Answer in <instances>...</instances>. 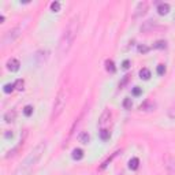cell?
<instances>
[{
    "instance_id": "obj_15",
    "label": "cell",
    "mask_w": 175,
    "mask_h": 175,
    "mask_svg": "<svg viewBox=\"0 0 175 175\" xmlns=\"http://www.w3.org/2000/svg\"><path fill=\"white\" fill-rule=\"evenodd\" d=\"M140 77L142 78V79H145V81H148L151 78V71L148 69H142L140 71Z\"/></svg>"
},
{
    "instance_id": "obj_23",
    "label": "cell",
    "mask_w": 175,
    "mask_h": 175,
    "mask_svg": "<svg viewBox=\"0 0 175 175\" xmlns=\"http://www.w3.org/2000/svg\"><path fill=\"white\" fill-rule=\"evenodd\" d=\"M23 114H25L26 116H30V115L33 114V107L32 105H26L25 108H23Z\"/></svg>"
},
{
    "instance_id": "obj_27",
    "label": "cell",
    "mask_w": 175,
    "mask_h": 175,
    "mask_svg": "<svg viewBox=\"0 0 175 175\" xmlns=\"http://www.w3.org/2000/svg\"><path fill=\"white\" fill-rule=\"evenodd\" d=\"M168 116H170L171 119H175V105L171 107V109L168 111Z\"/></svg>"
},
{
    "instance_id": "obj_2",
    "label": "cell",
    "mask_w": 175,
    "mask_h": 175,
    "mask_svg": "<svg viewBox=\"0 0 175 175\" xmlns=\"http://www.w3.org/2000/svg\"><path fill=\"white\" fill-rule=\"evenodd\" d=\"M45 148H47V144L45 142H40V144H38L37 147H36L32 152L29 153L28 157L22 161V164L18 167V170L15 171L14 175H29V174H30V171L34 168L36 164H37L38 160L41 159V156H43Z\"/></svg>"
},
{
    "instance_id": "obj_9",
    "label": "cell",
    "mask_w": 175,
    "mask_h": 175,
    "mask_svg": "<svg viewBox=\"0 0 175 175\" xmlns=\"http://www.w3.org/2000/svg\"><path fill=\"white\" fill-rule=\"evenodd\" d=\"M157 12L160 15H166V14H168L170 12V4H167V3H160L157 6Z\"/></svg>"
},
{
    "instance_id": "obj_16",
    "label": "cell",
    "mask_w": 175,
    "mask_h": 175,
    "mask_svg": "<svg viewBox=\"0 0 175 175\" xmlns=\"http://www.w3.org/2000/svg\"><path fill=\"white\" fill-rule=\"evenodd\" d=\"M79 141H81V142H82V144H88V142H89V141H90L89 134H88V133H86V131H82V133H81V134H79Z\"/></svg>"
},
{
    "instance_id": "obj_25",
    "label": "cell",
    "mask_w": 175,
    "mask_h": 175,
    "mask_svg": "<svg viewBox=\"0 0 175 175\" xmlns=\"http://www.w3.org/2000/svg\"><path fill=\"white\" fill-rule=\"evenodd\" d=\"M123 107H125L126 109H130V108H131V99H129V97L125 99V101H123Z\"/></svg>"
},
{
    "instance_id": "obj_28",
    "label": "cell",
    "mask_w": 175,
    "mask_h": 175,
    "mask_svg": "<svg viewBox=\"0 0 175 175\" xmlns=\"http://www.w3.org/2000/svg\"><path fill=\"white\" fill-rule=\"evenodd\" d=\"M133 95H134V96L141 95V89H140V88H134V89H133Z\"/></svg>"
},
{
    "instance_id": "obj_26",
    "label": "cell",
    "mask_w": 175,
    "mask_h": 175,
    "mask_svg": "<svg viewBox=\"0 0 175 175\" xmlns=\"http://www.w3.org/2000/svg\"><path fill=\"white\" fill-rule=\"evenodd\" d=\"M164 73H166V66H164V64H159L157 66V74L164 75Z\"/></svg>"
},
{
    "instance_id": "obj_22",
    "label": "cell",
    "mask_w": 175,
    "mask_h": 175,
    "mask_svg": "<svg viewBox=\"0 0 175 175\" xmlns=\"http://www.w3.org/2000/svg\"><path fill=\"white\" fill-rule=\"evenodd\" d=\"M118 153H119V152H115V153H114V155H112V156H111V157H109V159H107V160H105V161H104V163H103V164H101V170H104V168H105V167H107V166H108V164H109V163H111V160H112V159H114V157H115V156L118 155Z\"/></svg>"
},
{
    "instance_id": "obj_11",
    "label": "cell",
    "mask_w": 175,
    "mask_h": 175,
    "mask_svg": "<svg viewBox=\"0 0 175 175\" xmlns=\"http://www.w3.org/2000/svg\"><path fill=\"white\" fill-rule=\"evenodd\" d=\"M105 70L108 73H111V74H114L115 71H116V69H115V64L112 60H109V59H107L105 60Z\"/></svg>"
},
{
    "instance_id": "obj_12",
    "label": "cell",
    "mask_w": 175,
    "mask_h": 175,
    "mask_svg": "<svg viewBox=\"0 0 175 175\" xmlns=\"http://www.w3.org/2000/svg\"><path fill=\"white\" fill-rule=\"evenodd\" d=\"M82 157H83V151L82 149L78 148V149L73 151V159H74V160H81Z\"/></svg>"
},
{
    "instance_id": "obj_8",
    "label": "cell",
    "mask_w": 175,
    "mask_h": 175,
    "mask_svg": "<svg viewBox=\"0 0 175 175\" xmlns=\"http://www.w3.org/2000/svg\"><path fill=\"white\" fill-rule=\"evenodd\" d=\"M7 69L10 70V71H12V73H15V71H18V70L21 69V63H19V60L18 59H10L8 62H7Z\"/></svg>"
},
{
    "instance_id": "obj_29",
    "label": "cell",
    "mask_w": 175,
    "mask_h": 175,
    "mask_svg": "<svg viewBox=\"0 0 175 175\" xmlns=\"http://www.w3.org/2000/svg\"><path fill=\"white\" fill-rule=\"evenodd\" d=\"M129 66H130V62H129V60H125V62H123V69L127 70V69H129Z\"/></svg>"
},
{
    "instance_id": "obj_3",
    "label": "cell",
    "mask_w": 175,
    "mask_h": 175,
    "mask_svg": "<svg viewBox=\"0 0 175 175\" xmlns=\"http://www.w3.org/2000/svg\"><path fill=\"white\" fill-rule=\"evenodd\" d=\"M64 108H66V92H64V89L62 88V89L57 92L56 99H55L53 108H52V115H51L52 121H56V119L62 115V112H63Z\"/></svg>"
},
{
    "instance_id": "obj_31",
    "label": "cell",
    "mask_w": 175,
    "mask_h": 175,
    "mask_svg": "<svg viewBox=\"0 0 175 175\" xmlns=\"http://www.w3.org/2000/svg\"><path fill=\"white\" fill-rule=\"evenodd\" d=\"M4 19H6V18H4V15H2V17H0V22L3 23V22H4Z\"/></svg>"
},
{
    "instance_id": "obj_1",
    "label": "cell",
    "mask_w": 175,
    "mask_h": 175,
    "mask_svg": "<svg viewBox=\"0 0 175 175\" xmlns=\"http://www.w3.org/2000/svg\"><path fill=\"white\" fill-rule=\"evenodd\" d=\"M78 29H79V17L75 15L70 19L69 25L66 26L64 29L63 34H62V38H60V43H59V53L62 56L69 53L70 48L73 47L75 41V37L78 34Z\"/></svg>"
},
{
    "instance_id": "obj_24",
    "label": "cell",
    "mask_w": 175,
    "mask_h": 175,
    "mask_svg": "<svg viewBox=\"0 0 175 175\" xmlns=\"http://www.w3.org/2000/svg\"><path fill=\"white\" fill-rule=\"evenodd\" d=\"M138 52H140V53H148V52H149V47H147V45H138Z\"/></svg>"
},
{
    "instance_id": "obj_17",
    "label": "cell",
    "mask_w": 175,
    "mask_h": 175,
    "mask_svg": "<svg viewBox=\"0 0 175 175\" xmlns=\"http://www.w3.org/2000/svg\"><path fill=\"white\" fill-rule=\"evenodd\" d=\"M166 47H167V43L164 40H159L153 44V48H156V49H163V48H166Z\"/></svg>"
},
{
    "instance_id": "obj_18",
    "label": "cell",
    "mask_w": 175,
    "mask_h": 175,
    "mask_svg": "<svg viewBox=\"0 0 175 175\" xmlns=\"http://www.w3.org/2000/svg\"><path fill=\"white\" fill-rule=\"evenodd\" d=\"M152 25H155V21H148V22L141 28V30H142V32H147V30H149V29L152 28Z\"/></svg>"
},
{
    "instance_id": "obj_7",
    "label": "cell",
    "mask_w": 175,
    "mask_h": 175,
    "mask_svg": "<svg viewBox=\"0 0 175 175\" xmlns=\"http://www.w3.org/2000/svg\"><path fill=\"white\" fill-rule=\"evenodd\" d=\"M148 10V3L147 2H141V3H138L137 8H135V12H134V17H141V15H144L145 12H147Z\"/></svg>"
},
{
    "instance_id": "obj_10",
    "label": "cell",
    "mask_w": 175,
    "mask_h": 175,
    "mask_svg": "<svg viewBox=\"0 0 175 175\" xmlns=\"http://www.w3.org/2000/svg\"><path fill=\"white\" fill-rule=\"evenodd\" d=\"M15 116H17V112L12 109V111H8L6 115H4V121L7 122V123H11V122L15 121Z\"/></svg>"
},
{
    "instance_id": "obj_14",
    "label": "cell",
    "mask_w": 175,
    "mask_h": 175,
    "mask_svg": "<svg viewBox=\"0 0 175 175\" xmlns=\"http://www.w3.org/2000/svg\"><path fill=\"white\" fill-rule=\"evenodd\" d=\"M109 137H111V133H109L107 129H101V130H100V138H101L103 141L109 140Z\"/></svg>"
},
{
    "instance_id": "obj_19",
    "label": "cell",
    "mask_w": 175,
    "mask_h": 175,
    "mask_svg": "<svg viewBox=\"0 0 175 175\" xmlns=\"http://www.w3.org/2000/svg\"><path fill=\"white\" fill-rule=\"evenodd\" d=\"M15 89V85L14 83H7V85H4V93H11L12 90Z\"/></svg>"
},
{
    "instance_id": "obj_6",
    "label": "cell",
    "mask_w": 175,
    "mask_h": 175,
    "mask_svg": "<svg viewBox=\"0 0 175 175\" xmlns=\"http://www.w3.org/2000/svg\"><path fill=\"white\" fill-rule=\"evenodd\" d=\"M109 119H111V111H109V109H104V112L100 116V121H99V125H100L101 129H104V127L108 125Z\"/></svg>"
},
{
    "instance_id": "obj_4",
    "label": "cell",
    "mask_w": 175,
    "mask_h": 175,
    "mask_svg": "<svg viewBox=\"0 0 175 175\" xmlns=\"http://www.w3.org/2000/svg\"><path fill=\"white\" fill-rule=\"evenodd\" d=\"M19 34H21V28H14V29H11V30H8V32L4 34L3 41H2V43H3V47L14 43V41L19 37Z\"/></svg>"
},
{
    "instance_id": "obj_20",
    "label": "cell",
    "mask_w": 175,
    "mask_h": 175,
    "mask_svg": "<svg viewBox=\"0 0 175 175\" xmlns=\"http://www.w3.org/2000/svg\"><path fill=\"white\" fill-rule=\"evenodd\" d=\"M51 10L53 12H57L59 10H60V3H59V2H52V3H51Z\"/></svg>"
},
{
    "instance_id": "obj_13",
    "label": "cell",
    "mask_w": 175,
    "mask_h": 175,
    "mask_svg": "<svg viewBox=\"0 0 175 175\" xmlns=\"http://www.w3.org/2000/svg\"><path fill=\"white\" fill-rule=\"evenodd\" d=\"M129 167L131 170H137L138 167H140V159H138V157H133L131 160L129 161Z\"/></svg>"
},
{
    "instance_id": "obj_30",
    "label": "cell",
    "mask_w": 175,
    "mask_h": 175,
    "mask_svg": "<svg viewBox=\"0 0 175 175\" xmlns=\"http://www.w3.org/2000/svg\"><path fill=\"white\" fill-rule=\"evenodd\" d=\"M12 135H14V134H12V131H10V130L6 133V138H11Z\"/></svg>"
},
{
    "instance_id": "obj_21",
    "label": "cell",
    "mask_w": 175,
    "mask_h": 175,
    "mask_svg": "<svg viewBox=\"0 0 175 175\" xmlns=\"http://www.w3.org/2000/svg\"><path fill=\"white\" fill-rule=\"evenodd\" d=\"M14 85H15V89L22 90V89H23V85H25V82H23V79H17V81L14 82Z\"/></svg>"
},
{
    "instance_id": "obj_5",
    "label": "cell",
    "mask_w": 175,
    "mask_h": 175,
    "mask_svg": "<svg viewBox=\"0 0 175 175\" xmlns=\"http://www.w3.org/2000/svg\"><path fill=\"white\" fill-rule=\"evenodd\" d=\"M164 166L168 175H175V159L171 155H166L164 157Z\"/></svg>"
}]
</instances>
